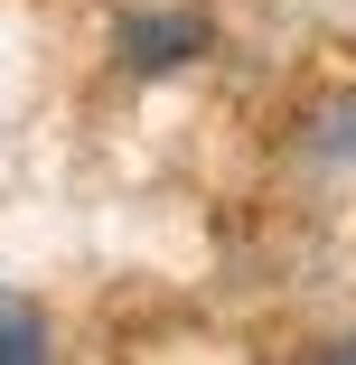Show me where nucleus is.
<instances>
[{"label":"nucleus","mask_w":356,"mask_h":365,"mask_svg":"<svg viewBox=\"0 0 356 365\" xmlns=\"http://www.w3.org/2000/svg\"><path fill=\"white\" fill-rule=\"evenodd\" d=\"M122 47H131L141 66H169V56H188V47H197V29H122Z\"/></svg>","instance_id":"f03ea898"},{"label":"nucleus","mask_w":356,"mask_h":365,"mask_svg":"<svg viewBox=\"0 0 356 365\" xmlns=\"http://www.w3.org/2000/svg\"><path fill=\"white\" fill-rule=\"evenodd\" d=\"M337 356H356V337H347V346H337Z\"/></svg>","instance_id":"7ed1b4c3"},{"label":"nucleus","mask_w":356,"mask_h":365,"mask_svg":"<svg viewBox=\"0 0 356 365\" xmlns=\"http://www.w3.org/2000/svg\"><path fill=\"white\" fill-rule=\"evenodd\" d=\"M29 356H47V346H38V319H29L19 300H0V365H29Z\"/></svg>","instance_id":"f257e3e1"}]
</instances>
